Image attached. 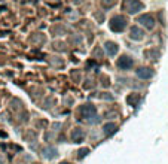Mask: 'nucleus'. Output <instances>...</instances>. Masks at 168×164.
<instances>
[{
    "label": "nucleus",
    "instance_id": "6",
    "mask_svg": "<svg viewBox=\"0 0 168 164\" xmlns=\"http://www.w3.org/2000/svg\"><path fill=\"white\" fill-rule=\"evenodd\" d=\"M137 75H138V78H141V79H149L153 76V72H152L150 69H138L137 70Z\"/></svg>",
    "mask_w": 168,
    "mask_h": 164
},
{
    "label": "nucleus",
    "instance_id": "2",
    "mask_svg": "<svg viewBox=\"0 0 168 164\" xmlns=\"http://www.w3.org/2000/svg\"><path fill=\"white\" fill-rule=\"evenodd\" d=\"M124 9H125L127 12H130V14H137L138 11L143 9V5H141V2H138V0H127V2L124 3Z\"/></svg>",
    "mask_w": 168,
    "mask_h": 164
},
{
    "label": "nucleus",
    "instance_id": "3",
    "mask_svg": "<svg viewBox=\"0 0 168 164\" xmlns=\"http://www.w3.org/2000/svg\"><path fill=\"white\" fill-rule=\"evenodd\" d=\"M133 66H134V61L130 57H120L118 60V67L120 70H130Z\"/></svg>",
    "mask_w": 168,
    "mask_h": 164
},
{
    "label": "nucleus",
    "instance_id": "4",
    "mask_svg": "<svg viewBox=\"0 0 168 164\" xmlns=\"http://www.w3.org/2000/svg\"><path fill=\"white\" fill-rule=\"evenodd\" d=\"M82 113L85 115V118L88 121H92V118H97V112H95V108L91 106V105H86L85 108H82Z\"/></svg>",
    "mask_w": 168,
    "mask_h": 164
},
{
    "label": "nucleus",
    "instance_id": "7",
    "mask_svg": "<svg viewBox=\"0 0 168 164\" xmlns=\"http://www.w3.org/2000/svg\"><path fill=\"white\" fill-rule=\"evenodd\" d=\"M130 37H131V39H135V40H140V39H143V32H141L138 27H133Z\"/></svg>",
    "mask_w": 168,
    "mask_h": 164
},
{
    "label": "nucleus",
    "instance_id": "5",
    "mask_svg": "<svg viewBox=\"0 0 168 164\" xmlns=\"http://www.w3.org/2000/svg\"><path fill=\"white\" fill-rule=\"evenodd\" d=\"M138 22H141L143 25H146L147 28H153V25H155V21L152 18L150 15H144V17H140L138 18Z\"/></svg>",
    "mask_w": 168,
    "mask_h": 164
},
{
    "label": "nucleus",
    "instance_id": "12",
    "mask_svg": "<svg viewBox=\"0 0 168 164\" xmlns=\"http://www.w3.org/2000/svg\"><path fill=\"white\" fill-rule=\"evenodd\" d=\"M63 164H68V163H63Z\"/></svg>",
    "mask_w": 168,
    "mask_h": 164
},
{
    "label": "nucleus",
    "instance_id": "8",
    "mask_svg": "<svg viewBox=\"0 0 168 164\" xmlns=\"http://www.w3.org/2000/svg\"><path fill=\"white\" fill-rule=\"evenodd\" d=\"M106 51H107V54L109 55H115L118 52V46H116V43H113V42H107L106 43Z\"/></svg>",
    "mask_w": 168,
    "mask_h": 164
},
{
    "label": "nucleus",
    "instance_id": "9",
    "mask_svg": "<svg viewBox=\"0 0 168 164\" xmlns=\"http://www.w3.org/2000/svg\"><path fill=\"white\" fill-rule=\"evenodd\" d=\"M82 136H84V133H82V131L77 128V130H74V131H73V136H71V137H73V140L79 142V140L82 139Z\"/></svg>",
    "mask_w": 168,
    "mask_h": 164
},
{
    "label": "nucleus",
    "instance_id": "1",
    "mask_svg": "<svg viewBox=\"0 0 168 164\" xmlns=\"http://www.w3.org/2000/svg\"><path fill=\"white\" fill-rule=\"evenodd\" d=\"M109 25H110V28L113 32H122L127 27V19L124 18V17H119V15L118 17H113V18L110 19Z\"/></svg>",
    "mask_w": 168,
    "mask_h": 164
},
{
    "label": "nucleus",
    "instance_id": "10",
    "mask_svg": "<svg viewBox=\"0 0 168 164\" xmlns=\"http://www.w3.org/2000/svg\"><path fill=\"white\" fill-rule=\"evenodd\" d=\"M116 131V126L115 124H110V126H106L104 127V133L106 134H112V133H115Z\"/></svg>",
    "mask_w": 168,
    "mask_h": 164
},
{
    "label": "nucleus",
    "instance_id": "11",
    "mask_svg": "<svg viewBox=\"0 0 168 164\" xmlns=\"http://www.w3.org/2000/svg\"><path fill=\"white\" fill-rule=\"evenodd\" d=\"M88 152H89V149H82V151H81V157H84V155H86Z\"/></svg>",
    "mask_w": 168,
    "mask_h": 164
}]
</instances>
